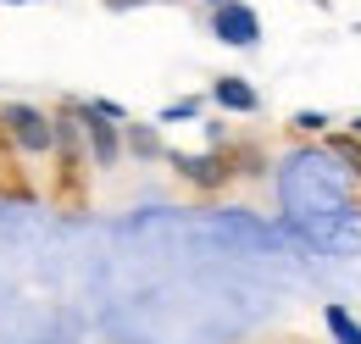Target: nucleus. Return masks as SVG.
Returning <instances> with one entry per match:
<instances>
[{"mask_svg":"<svg viewBox=\"0 0 361 344\" xmlns=\"http://www.w3.org/2000/svg\"><path fill=\"white\" fill-rule=\"evenodd\" d=\"M212 34L233 50H256L262 44V17H256L250 0H223V6H212Z\"/></svg>","mask_w":361,"mask_h":344,"instance_id":"nucleus-5","label":"nucleus"},{"mask_svg":"<svg viewBox=\"0 0 361 344\" xmlns=\"http://www.w3.org/2000/svg\"><path fill=\"white\" fill-rule=\"evenodd\" d=\"M123 156H139V161H167V145L150 123H123Z\"/></svg>","mask_w":361,"mask_h":344,"instance_id":"nucleus-7","label":"nucleus"},{"mask_svg":"<svg viewBox=\"0 0 361 344\" xmlns=\"http://www.w3.org/2000/svg\"><path fill=\"white\" fill-rule=\"evenodd\" d=\"M73 117H78V128H84V150H90V167L111 172L123 161V123H106L100 111H94L90 100H73Z\"/></svg>","mask_w":361,"mask_h":344,"instance_id":"nucleus-4","label":"nucleus"},{"mask_svg":"<svg viewBox=\"0 0 361 344\" xmlns=\"http://www.w3.org/2000/svg\"><path fill=\"white\" fill-rule=\"evenodd\" d=\"M345 133H356V139H361V117H356V123H350V128H345Z\"/></svg>","mask_w":361,"mask_h":344,"instance_id":"nucleus-14","label":"nucleus"},{"mask_svg":"<svg viewBox=\"0 0 361 344\" xmlns=\"http://www.w3.org/2000/svg\"><path fill=\"white\" fill-rule=\"evenodd\" d=\"M0 128H6V145L17 156H50L56 150V117L28 106V100H6L0 106Z\"/></svg>","mask_w":361,"mask_h":344,"instance_id":"nucleus-2","label":"nucleus"},{"mask_svg":"<svg viewBox=\"0 0 361 344\" xmlns=\"http://www.w3.org/2000/svg\"><path fill=\"white\" fill-rule=\"evenodd\" d=\"M167 167L178 172L189 189H206V195H217V189H228L239 178L228 150H167Z\"/></svg>","mask_w":361,"mask_h":344,"instance_id":"nucleus-3","label":"nucleus"},{"mask_svg":"<svg viewBox=\"0 0 361 344\" xmlns=\"http://www.w3.org/2000/svg\"><path fill=\"white\" fill-rule=\"evenodd\" d=\"M322 322H328V333H334V344H361V322L345 311L339 300H328L322 305Z\"/></svg>","mask_w":361,"mask_h":344,"instance_id":"nucleus-8","label":"nucleus"},{"mask_svg":"<svg viewBox=\"0 0 361 344\" xmlns=\"http://www.w3.org/2000/svg\"><path fill=\"white\" fill-rule=\"evenodd\" d=\"M206 6H223V0H206Z\"/></svg>","mask_w":361,"mask_h":344,"instance_id":"nucleus-15","label":"nucleus"},{"mask_svg":"<svg viewBox=\"0 0 361 344\" xmlns=\"http://www.w3.org/2000/svg\"><path fill=\"white\" fill-rule=\"evenodd\" d=\"M106 11H134V6H167V0H100Z\"/></svg>","mask_w":361,"mask_h":344,"instance_id":"nucleus-13","label":"nucleus"},{"mask_svg":"<svg viewBox=\"0 0 361 344\" xmlns=\"http://www.w3.org/2000/svg\"><path fill=\"white\" fill-rule=\"evenodd\" d=\"M278 167H283V172H278V200H283V211L295 216L300 228L356 216V211H350V189H356V178L345 172V161H339L328 145H300V150H289Z\"/></svg>","mask_w":361,"mask_h":344,"instance_id":"nucleus-1","label":"nucleus"},{"mask_svg":"<svg viewBox=\"0 0 361 344\" xmlns=\"http://www.w3.org/2000/svg\"><path fill=\"white\" fill-rule=\"evenodd\" d=\"M212 100H217L223 111H233V117H256V111H262V94H256V84H250V78H233V73L212 78Z\"/></svg>","mask_w":361,"mask_h":344,"instance_id":"nucleus-6","label":"nucleus"},{"mask_svg":"<svg viewBox=\"0 0 361 344\" xmlns=\"http://www.w3.org/2000/svg\"><path fill=\"white\" fill-rule=\"evenodd\" d=\"M90 106L100 111V117H106V123H128V111H123L117 100H106V94H100V100H90Z\"/></svg>","mask_w":361,"mask_h":344,"instance_id":"nucleus-12","label":"nucleus"},{"mask_svg":"<svg viewBox=\"0 0 361 344\" xmlns=\"http://www.w3.org/2000/svg\"><path fill=\"white\" fill-rule=\"evenodd\" d=\"M200 111H206V100H200V94H183V100H173V106L156 111V123H195Z\"/></svg>","mask_w":361,"mask_h":344,"instance_id":"nucleus-10","label":"nucleus"},{"mask_svg":"<svg viewBox=\"0 0 361 344\" xmlns=\"http://www.w3.org/2000/svg\"><path fill=\"white\" fill-rule=\"evenodd\" d=\"M289 128L306 133V139H322V133H328V117H322V111H295V117H289Z\"/></svg>","mask_w":361,"mask_h":344,"instance_id":"nucleus-11","label":"nucleus"},{"mask_svg":"<svg viewBox=\"0 0 361 344\" xmlns=\"http://www.w3.org/2000/svg\"><path fill=\"white\" fill-rule=\"evenodd\" d=\"M11 6H23V0H11Z\"/></svg>","mask_w":361,"mask_h":344,"instance_id":"nucleus-16","label":"nucleus"},{"mask_svg":"<svg viewBox=\"0 0 361 344\" xmlns=\"http://www.w3.org/2000/svg\"><path fill=\"white\" fill-rule=\"evenodd\" d=\"M322 145H328V150L345 161V172H350V178L361 183V139H356V133H328Z\"/></svg>","mask_w":361,"mask_h":344,"instance_id":"nucleus-9","label":"nucleus"}]
</instances>
